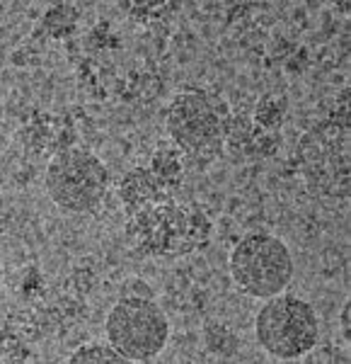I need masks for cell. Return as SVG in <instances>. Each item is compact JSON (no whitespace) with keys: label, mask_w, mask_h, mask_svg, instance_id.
I'll return each instance as SVG.
<instances>
[{"label":"cell","mask_w":351,"mask_h":364,"mask_svg":"<svg viewBox=\"0 0 351 364\" xmlns=\"http://www.w3.org/2000/svg\"><path fill=\"white\" fill-rule=\"evenodd\" d=\"M230 277L245 296L274 299L294 279V257L289 245L272 233H250L230 252Z\"/></svg>","instance_id":"3"},{"label":"cell","mask_w":351,"mask_h":364,"mask_svg":"<svg viewBox=\"0 0 351 364\" xmlns=\"http://www.w3.org/2000/svg\"><path fill=\"white\" fill-rule=\"evenodd\" d=\"M68 364H133L104 343H87L70 355Z\"/></svg>","instance_id":"8"},{"label":"cell","mask_w":351,"mask_h":364,"mask_svg":"<svg viewBox=\"0 0 351 364\" xmlns=\"http://www.w3.org/2000/svg\"><path fill=\"white\" fill-rule=\"evenodd\" d=\"M167 132L191 161H218L225 149V127L213 100L201 90H184L167 107Z\"/></svg>","instance_id":"7"},{"label":"cell","mask_w":351,"mask_h":364,"mask_svg":"<svg viewBox=\"0 0 351 364\" xmlns=\"http://www.w3.org/2000/svg\"><path fill=\"white\" fill-rule=\"evenodd\" d=\"M351 301H344V306H342V316H339V318H342V336L349 340V318H351Z\"/></svg>","instance_id":"9"},{"label":"cell","mask_w":351,"mask_h":364,"mask_svg":"<svg viewBox=\"0 0 351 364\" xmlns=\"http://www.w3.org/2000/svg\"><path fill=\"white\" fill-rule=\"evenodd\" d=\"M109 348L128 362H148L165 350L169 323L150 296H121L104 321Z\"/></svg>","instance_id":"5"},{"label":"cell","mask_w":351,"mask_h":364,"mask_svg":"<svg viewBox=\"0 0 351 364\" xmlns=\"http://www.w3.org/2000/svg\"><path fill=\"white\" fill-rule=\"evenodd\" d=\"M257 343L277 360H298L320 340V321L308 301L291 294L267 299L255 318Z\"/></svg>","instance_id":"4"},{"label":"cell","mask_w":351,"mask_h":364,"mask_svg":"<svg viewBox=\"0 0 351 364\" xmlns=\"http://www.w3.org/2000/svg\"><path fill=\"white\" fill-rule=\"evenodd\" d=\"M298 163L308 190L320 197H349V117H330L313 127L298 144Z\"/></svg>","instance_id":"2"},{"label":"cell","mask_w":351,"mask_h":364,"mask_svg":"<svg viewBox=\"0 0 351 364\" xmlns=\"http://www.w3.org/2000/svg\"><path fill=\"white\" fill-rule=\"evenodd\" d=\"M109 190V173L95 154L85 149H66L51 158L46 168V192L58 209L85 214L102 204Z\"/></svg>","instance_id":"6"},{"label":"cell","mask_w":351,"mask_h":364,"mask_svg":"<svg viewBox=\"0 0 351 364\" xmlns=\"http://www.w3.org/2000/svg\"><path fill=\"white\" fill-rule=\"evenodd\" d=\"M208 216L196 204L179 202L172 192L145 202L133 214H128L126 233L133 248L143 255L179 257L194 252L211 238Z\"/></svg>","instance_id":"1"},{"label":"cell","mask_w":351,"mask_h":364,"mask_svg":"<svg viewBox=\"0 0 351 364\" xmlns=\"http://www.w3.org/2000/svg\"><path fill=\"white\" fill-rule=\"evenodd\" d=\"M0 284H3V269H0Z\"/></svg>","instance_id":"10"}]
</instances>
